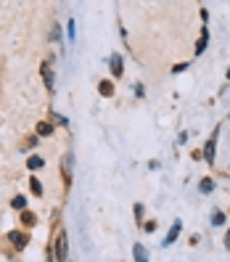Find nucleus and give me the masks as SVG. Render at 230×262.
<instances>
[{
  "mask_svg": "<svg viewBox=\"0 0 230 262\" xmlns=\"http://www.w3.org/2000/svg\"><path fill=\"white\" fill-rule=\"evenodd\" d=\"M66 254H69V246H66V233H61L56 238V257L58 262H66Z\"/></svg>",
  "mask_w": 230,
  "mask_h": 262,
  "instance_id": "1",
  "label": "nucleus"
},
{
  "mask_svg": "<svg viewBox=\"0 0 230 262\" xmlns=\"http://www.w3.org/2000/svg\"><path fill=\"white\" fill-rule=\"evenodd\" d=\"M217 133H220V130H214V138H209L206 146H204V157H206V162H214V154H217Z\"/></svg>",
  "mask_w": 230,
  "mask_h": 262,
  "instance_id": "2",
  "label": "nucleus"
},
{
  "mask_svg": "<svg viewBox=\"0 0 230 262\" xmlns=\"http://www.w3.org/2000/svg\"><path fill=\"white\" fill-rule=\"evenodd\" d=\"M40 72H42L45 88H48V90H53V88H56V80H53V69H51V64H48V61H45V64L40 67Z\"/></svg>",
  "mask_w": 230,
  "mask_h": 262,
  "instance_id": "3",
  "label": "nucleus"
},
{
  "mask_svg": "<svg viewBox=\"0 0 230 262\" xmlns=\"http://www.w3.org/2000/svg\"><path fill=\"white\" fill-rule=\"evenodd\" d=\"M8 238L13 241V246H16V249H24V246H27V236H21L19 230H11Z\"/></svg>",
  "mask_w": 230,
  "mask_h": 262,
  "instance_id": "4",
  "label": "nucleus"
},
{
  "mask_svg": "<svg viewBox=\"0 0 230 262\" xmlns=\"http://www.w3.org/2000/svg\"><path fill=\"white\" fill-rule=\"evenodd\" d=\"M132 254H135V262H148V252L143 244H135L132 246Z\"/></svg>",
  "mask_w": 230,
  "mask_h": 262,
  "instance_id": "5",
  "label": "nucleus"
},
{
  "mask_svg": "<svg viewBox=\"0 0 230 262\" xmlns=\"http://www.w3.org/2000/svg\"><path fill=\"white\" fill-rule=\"evenodd\" d=\"M206 42H209V29H201V37H198V42H196V53L198 56L206 51Z\"/></svg>",
  "mask_w": 230,
  "mask_h": 262,
  "instance_id": "6",
  "label": "nucleus"
},
{
  "mask_svg": "<svg viewBox=\"0 0 230 262\" xmlns=\"http://www.w3.org/2000/svg\"><path fill=\"white\" fill-rule=\"evenodd\" d=\"M180 236V220H175V225H172V230L167 233V238H164V246H170V244H175V238Z\"/></svg>",
  "mask_w": 230,
  "mask_h": 262,
  "instance_id": "7",
  "label": "nucleus"
},
{
  "mask_svg": "<svg viewBox=\"0 0 230 262\" xmlns=\"http://www.w3.org/2000/svg\"><path fill=\"white\" fill-rule=\"evenodd\" d=\"M111 74H114V77H122V56H119V53L111 56Z\"/></svg>",
  "mask_w": 230,
  "mask_h": 262,
  "instance_id": "8",
  "label": "nucleus"
},
{
  "mask_svg": "<svg viewBox=\"0 0 230 262\" xmlns=\"http://www.w3.org/2000/svg\"><path fill=\"white\" fill-rule=\"evenodd\" d=\"M98 90H101V96H114V85H111V82H106V80L98 85Z\"/></svg>",
  "mask_w": 230,
  "mask_h": 262,
  "instance_id": "9",
  "label": "nucleus"
},
{
  "mask_svg": "<svg viewBox=\"0 0 230 262\" xmlns=\"http://www.w3.org/2000/svg\"><path fill=\"white\" fill-rule=\"evenodd\" d=\"M29 186H32V193H35V196H42V186H40L37 178H29Z\"/></svg>",
  "mask_w": 230,
  "mask_h": 262,
  "instance_id": "10",
  "label": "nucleus"
},
{
  "mask_svg": "<svg viewBox=\"0 0 230 262\" xmlns=\"http://www.w3.org/2000/svg\"><path fill=\"white\" fill-rule=\"evenodd\" d=\"M212 225H225V214H222L220 209H217V212L212 214Z\"/></svg>",
  "mask_w": 230,
  "mask_h": 262,
  "instance_id": "11",
  "label": "nucleus"
},
{
  "mask_svg": "<svg viewBox=\"0 0 230 262\" xmlns=\"http://www.w3.org/2000/svg\"><path fill=\"white\" fill-rule=\"evenodd\" d=\"M27 164H29V169H40V167H42V159H40V157H29Z\"/></svg>",
  "mask_w": 230,
  "mask_h": 262,
  "instance_id": "12",
  "label": "nucleus"
},
{
  "mask_svg": "<svg viewBox=\"0 0 230 262\" xmlns=\"http://www.w3.org/2000/svg\"><path fill=\"white\" fill-rule=\"evenodd\" d=\"M11 204H13V209H24V207H27V199H24V196H16Z\"/></svg>",
  "mask_w": 230,
  "mask_h": 262,
  "instance_id": "13",
  "label": "nucleus"
},
{
  "mask_svg": "<svg viewBox=\"0 0 230 262\" xmlns=\"http://www.w3.org/2000/svg\"><path fill=\"white\" fill-rule=\"evenodd\" d=\"M37 133H40V135H51L53 127H51V125H45V122H40V125H37Z\"/></svg>",
  "mask_w": 230,
  "mask_h": 262,
  "instance_id": "14",
  "label": "nucleus"
},
{
  "mask_svg": "<svg viewBox=\"0 0 230 262\" xmlns=\"http://www.w3.org/2000/svg\"><path fill=\"white\" fill-rule=\"evenodd\" d=\"M198 188H201V193H212V191H214V183H212V180H204Z\"/></svg>",
  "mask_w": 230,
  "mask_h": 262,
  "instance_id": "15",
  "label": "nucleus"
},
{
  "mask_svg": "<svg viewBox=\"0 0 230 262\" xmlns=\"http://www.w3.org/2000/svg\"><path fill=\"white\" fill-rule=\"evenodd\" d=\"M24 223H27V225H35V214H29V212H24Z\"/></svg>",
  "mask_w": 230,
  "mask_h": 262,
  "instance_id": "16",
  "label": "nucleus"
},
{
  "mask_svg": "<svg viewBox=\"0 0 230 262\" xmlns=\"http://www.w3.org/2000/svg\"><path fill=\"white\" fill-rule=\"evenodd\" d=\"M186 69H188V64H177L172 72H175V74H180V72H186Z\"/></svg>",
  "mask_w": 230,
  "mask_h": 262,
  "instance_id": "17",
  "label": "nucleus"
},
{
  "mask_svg": "<svg viewBox=\"0 0 230 262\" xmlns=\"http://www.w3.org/2000/svg\"><path fill=\"white\" fill-rule=\"evenodd\" d=\"M225 244H227V246H230V230H227V236H225Z\"/></svg>",
  "mask_w": 230,
  "mask_h": 262,
  "instance_id": "18",
  "label": "nucleus"
},
{
  "mask_svg": "<svg viewBox=\"0 0 230 262\" xmlns=\"http://www.w3.org/2000/svg\"><path fill=\"white\" fill-rule=\"evenodd\" d=\"M227 77H230V69H227Z\"/></svg>",
  "mask_w": 230,
  "mask_h": 262,
  "instance_id": "19",
  "label": "nucleus"
}]
</instances>
